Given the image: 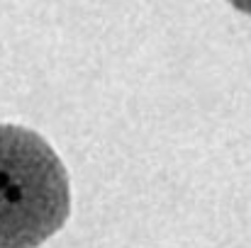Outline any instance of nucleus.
Returning a JSON list of instances; mask_svg holds the SVG:
<instances>
[{
	"mask_svg": "<svg viewBox=\"0 0 251 248\" xmlns=\"http://www.w3.org/2000/svg\"><path fill=\"white\" fill-rule=\"evenodd\" d=\"M71 212L69 175L32 129L0 124V248H37Z\"/></svg>",
	"mask_w": 251,
	"mask_h": 248,
	"instance_id": "nucleus-1",
	"label": "nucleus"
},
{
	"mask_svg": "<svg viewBox=\"0 0 251 248\" xmlns=\"http://www.w3.org/2000/svg\"><path fill=\"white\" fill-rule=\"evenodd\" d=\"M232 7H237L239 12H244V15H249L251 17V0H227Z\"/></svg>",
	"mask_w": 251,
	"mask_h": 248,
	"instance_id": "nucleus-2",
	"label": "nucleus"
}]
</instances>
